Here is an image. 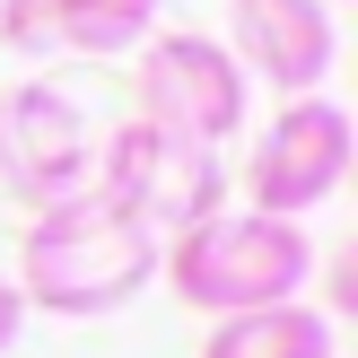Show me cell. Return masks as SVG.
I'll list each match as a JSON object with an SVG mask.
<instances>
[{"mask_svg":"<svg viewBox=\"0 0 358 358\" xmlns=\"http://www.w3.org/2000/svg\"><path fill=\"white\" fill-rule=\"evenodd\" d=\"M17 332H27V297L9 289V271H0V358L17 350Z\"/></svg>","mask_w":358,"mask_h":358,"instance_id":"10","label":"cell"},{"mask_svg":"<svg viewBox=\"0 0 358 358\" xmlns=\"http://www.w3.org/2000/svg\"><path fill=\"white\" fill-rule=\"evenodd\" d=\"M149 280H157V236L122 201H105L96 184H79V192H62V201H44L27 219L9 289L27 297V315H70L79 324V315L131 306Z\"/></svg>","mask_w":358,"mask_h":358,"instance_id":"1","label":"cell"},{"mask_svg":"<svg viewBox=\"0 0 358 358\" xmlns=\"http://www.w3.org/2000/svg\"><path fill=\"white\" fill-rule=\"evenodd\" d=\"M140 122L157 131H184L201 149H227L254 114V79L236 70V52L201 27H166V35H140Z\"/></svg>","mask_w":358,"mask_h":358,"instance_id":"5","label":"cell"},{"mask_svg":"<svg viewBox=\"0 0 358 358\" xmlns=\"http://www.w3.org/2000/svg\"><path fill=\"white\" fill-rule=\"evenodd\" d=\"M324 9H350V0H324Z\"/></svg>","mask_w":358,"mask_h":358,"instance_id":"11","label":"cell"},{"mask_svg":"<svg viewBox=\"0 0 358 358\" xmlns=\"http://www.w3.org/2000/svg\"><path fill=\"white\" fill-rule=\"evenodd\" d=\"M315 262H324V245L306 236V219H262V210H219L157 245V280L175 289V306L210 315V324L306 297Z\"/></svg>","mask_w":358,"mask_h":358,"instance_id":"2","label":"cell"},{"mask_svg":"<svg viewBox=\"0 0 358 358\" xmlns=\"http://www.w3.org/2000/svg\"><path fill=\"white\" fill-rule=\"evenodd\" d=\"M87 166H96V122H87V105L70 96V87H52V79H17L9 96H0V184L44 210V201H62V192H79Z\"/></svg>","mask_w":358,"mask_h":358,"instance_id":"6","label":"cell"},{"mask_svg":"<svg viewBox=\"0 0 358 358\" xmlns=\"http://www.w3.org/2000/svg\"><path fill=\"white\" fill-rule=\"evenodd\" d=\"M201 358H341V324L306 297L289 306H254V315H219Z\"/></svg>","mask_w":358,"mask_h":358,"instance_id":"9","label":"cell"},{"mask_svg":"<svg viewBox=\"0 0 358 358\" xmlns=\"http://www.w3.org/2000/svg\"><path fill=\"white\" fill-rule=\"evenodd\" d=\"M87 184H96L105 201H122L157 245L227 210V166H219V149H201V140H184V131H157V122H140V114L114 122V131L96 140Z\"/></svg>","mask_w":358,"mask_h":358,"instance_id":"3","label":"cell"},{"mask_svg":"<svg viewBox=\"0 0 358 358\" xmlns=\"http://www.w3.org/2000/svg\"><path fill=\"white\" fill-rule=\"evenodd\" d=\"M166 0H0V44L9 52H131L157 27Z\"/></svg>","mask_w":358,"mask_h":358,"instance_id":"8","label":"cell"},{"mask_svg":"<svg viewBox=\"0 0 358 358\" xmlns=\"http://www.w3.org/2000/svg\"><path fill=\"white\" fill-rule=\"evenodd\" d=\"M350 166H358V122H350V105L332 87H315V96H280V114L245 149L236 192L262 219H315L350 184Z\"/></svg>","mask_w":358,"mask_h":358,"instance_id":"4","label":"cell"},{"mask_svg":"<svg viewBox=\"0 0 358 358\" xmlns=\"http://www.w3.org/2000/svg\"><path fill=\"white\" fill-rule=\"evenodd\" d=\"M227 52L245 79L280 96H315L332 87V62H341V17L324 0H227Z\"/></svg>","mask_w":358,"mask_h":358,"instance_id":"7","label":"cell"}]
</instances>
